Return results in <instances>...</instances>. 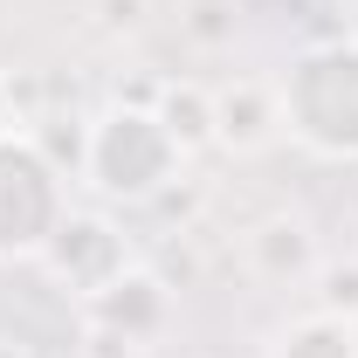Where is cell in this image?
I'll use <instances>...</instances> for the list:
<instances>
[{
    "label": "cell",
    "mask_w": 358,
    "mask_h": 358,
    "mask_svg": "<svg viewBox=\"0 0 358 358\" xmlns=\"http://www.w3.org/2000/svg\"><path fill=\"white\" fill-rule=\"evenodd\" d=\"M282 138H296L310 159H358V42H317L282 76Z\"/></svg>",
    "instance_id": "cell-1"
},
{
    "label": "cell",
    "mask_w": 358,
    "mask_h": 358,
    "mask_svg": "<svg viewBox=\"0 0 358 358\" xmlns=\"http://www.w3.org/2000/svg\"><path fill=\"white\" fill-rule=\"evenodd\" d=\"M179 166H186V152L159 124V110H145V103H110L103 117L83 124V173L76 179L96 200L145 207V200H159L179 179Z\"/></svg>",
    "instance_id": "cell-2"
},
{
    "label": "cell",
    "mask_w": 358,
    "mask_h": 358,
    "mask_svg": "<svg viewBox=\"0 0 358 358\" xmlns=\"http://www.w3.org/2000/svg\"><path fill=\"white\" fill-rule=\"evenodd\" d=\"M69 214V173L42 152L28 124L0 131V262H42Z\"/></svg>",
    "instance_id": "cell-3"
},
{
    "label": "cell",
    "mask_w": 358,
    "mask_h": 358,
    "mask_svg": "<svg viewBox=\"0 0 358 358\" xmlns=\"http://www.w3.org/2000/svg\"><path fill=\"white\" fill-rule=\"evenodd\" d=\"M83 324L96 345H124V352H152L159 338H166V324H173V289H166V275H152V268H117L103 289H90L83 296Z\"/></svg>",
    "instance_id": "cell-4"
},
{
    "label": "cell",
    "mask_w": 358,
    "mask_h": 358,
    "mask_svg": "<svg viewBox=\"0 0 358 358\" xmlns=\"http://www.w3.org/2000/svg\"><path fill=\"white\" fill-rule=\"evenodd\" d=\"M42 268L62 289L90 296V289H103L117 268H131V248H124V234L103 221V214H62L55 241L42 248Z\"/></svg>",
    "instance_id": "cell-5"
},
{
    "label": "cell",
    "mask_w": 358,
    "mask_h": 358,
    "mask_svg": "<svg viewBox=\"0 0 358 358\" xmlns=\"http://www.w3.org/2000/svg\"><path fill=\"white\" fill-rule=\"evenodd\" d=\"M282 138V103H275V76H241V83L214 90V145L255 159Z\"/></svg>",
    "instance_id": "cell-6"
},
{
    "label": "cell",
    "mask_w": 358,
    "mask_h": 358,
    "mask_svg": "<svg viewBox=\"0 0 358 358\" xmlns=\"http://www.w3.org/2000/svg\"><path fill=\"white\" fill-rule=\"evenodd\" d=\"M241 255L248 268L262 275V282H310L324 255H317V234L303 214H268V221L248 227V241H241Z\"/></svg>",
    "instance_id": "cell-7"
},
{
    "label": "cell",
    "mask_w": 358,
    "mask_h": 358,
    "mask_svg": "<svg viewBox=\"0 0 358 358\" xmlns=\"http://www.w3.org/2000/svg\"><path fill=\"white\" fill-rule=\"evenodd\" d=\"M262 358H358V317L317 303V310L289 317V324L262 345Z\"/></svg>",
    "instance_id": "cell-8"
},
{
    "label": "cell",
    "mask_w": 358,
    "mask_h": 358,
    "mask_svg": "<svg viewBox=\"0 0 358 358\" xmlns=\"http://www.w3.org/2000/svg\"><path fill=\"white\" fill-rule=\"evenodd\" d=\"M159 124L173 131V145L179 152H193V145H214V90L207 83H173L159 103Z\"/></svg>",
    "instance_id": "cell-9"
},
{
    "label": "cell",
    "mask_w": 358,
    "mask_h": 358,
    "mask_svg": "<svg viewBox=\"0 0 358 358\" xmlns=\"http://www.w3.org/2000/svg\"><path fill=\"white\" fill-rule=\"evenodd\" d=\"M179 28H186V42H200V48H227L234 28H241V14H234V0H186Z\"/></svg>",
    "instance_id": "cell-10"
},
{
    "label": "cell",
    "mask_w": 358,
    "mask_h": 358,
    "mask_svg": "<svg viewBox=\"0 0 358 358\" xmlns=\"http://www.w3.org/2000/svg\"><path fill=\"white\" fill-rule=\"evenodd\" d=\"M145 21V0H103V28H138Z\"/></svg>",
    "instance_id": "cell-11"
},
{
    "label": "cell",
    "mask_w": 358,
    "mask_h": 358,
    "mask_svg": "<svg viewBox=\"0 0 358 358\" xmlns=\"http://www.w3.org/2000/svg\"><path fill=\"white\" fill-rule=\"evenodd\" d=\"M7 124H14V83L0 76V131H7Z\"/></svg>",
    "instance_id": "cell-12"
},
{
    "label": "cell",
    "mask_w": 358,
    "mask_h": 358,
    "mask_svg": "<svg viewBox=\"0 0 358 358\" xmlns=\"http://www.w3.org/2000/svg\"><path fill=\"white\" fill-rule=\"evenodd\" d=\"M0 358H28V352H21V345H14V338H0Z\"/></svg>",
    "instance_id": "cell-13"
}]
</instances>
